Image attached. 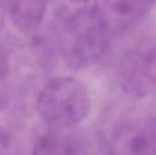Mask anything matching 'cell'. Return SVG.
<instances>
[{
	"label": "cell",
	"instance_id": "obj_1",
	"mask_svg": "<svg viewBox=\"0 0 156 155\" xmlns=\"http://www.w3.org/2000/svg\"><path fill=\"white\" fill-rule=\"evenodd\" d=\"M59 21L61 54L69 69H85L102 58L110 34L93 3Z\"/></svg>",
	"mask_w": 156,
	"mask_h": 155
},
{
	"label": "cell",
	"instance_id": "obj_2",
	"mask_svg": "<svg viewBox=\"0 0 156 155\" xmlns=\"http://www.w3.org/2000/svg\"><path fill=\"white\" fill-rule=\"evenodd\" d=\"M91 100L87 87L73 77L51 79L38 93L36 109L48 125L67 129L80 123L90 113Z\"/></svg>",
	"mask_w": 156,
	"mask_h": 155
},
{
	"label": "cell",
	"instance_id": "obj_3",
	"mask_svg": "<svg viewBox=\"0 0 156 155\" xmlns=\"http://www.w3.org/2000/svg\"><path fill=\"white\" fill-rule=\"evenodd\" d=\"M155 47L154 40L144 41L129 50L118 68V81L128 97L142 100L155 87Z\"/></svg>",
	"mask_w": 156,
	"mask_h": 155
},
{
	"label": "cell",
	"instance_id": "obj_4",
	"mask_svg": "<svg viewBox=\"0 0 156 155\" xmlns=\"http://www.w3.org/2000/svg\"><path fill=\"white\" fill-rule=\"evenodd\" d=\"M155 150L154 117L126 121L113 132L111 155H155Z\"/></svg>",
	"mask_w": 156,
	"mask_h": 155
},
{
	"label": "cell",
	"instance_id": "obj_5",
	"mask_svg": "<svg viewBox=\"0 0 156 155\" xmlns=\"http://www.w3.org/2000/svg\"><path fill=\"white\" fill-rule=\"evenodd\" d=\"M93 5L111 36L127 31L142 21L154 0H94Z\"/></svg>",
	"mask_w": 156,
	"mask_h": 155
},
{
	"label": "cell",
	"instance_id": "obj_6",
	"mask_svg": "<svg viewBox=\"0 0 156 155\" xmlns=\"http://www.w3.org/2000/svg\"><path fill=\"white\" fill-rule=\"evenodd\" d=\"M48 0H6V10L14 26L22 32L35 29L43 20Z\"/></svg>",
	"mask_w": 156,
	"mask_h": 155
},
{
	"label": "cell",
	"instance_id": "obj_7",
	"mask_svg": "<svg viewBox=\"0 0 156 155\" xmlns=\"http://www.w3.org/2000/svg\"><path fill=\"white\" fill-rule=\"evenodd\" d=\"M32 155H80V147L71 135L48 132L37 140Z\"/></svg>",
	"mask_w": 156,
	"mask_h": 155
},
{
	"label": "cell",
	"instance_id": "obj_8",
	"mask_svg": "<svg viewBox=\"0 0 156 155\" xmlns=\"http://www.w3.org/2000/svg\"><path fill=\"white\" fill-rule=\"evenodd\" d=\"M52 3L58 19L91 5L90 0H52Z\"/></svg>",
	"mask_w": 156,
	"mask_h": 155
},
{
	"label": "cell",
	"instance_id": "obj_9",
	"mask_svg": "<svg viewBox=\"0 0 156 155\" xmlns=\"http://www.w3.org/2000/svg\"><path fill=\"white\" fill-rule=\"evenodd\" d=\"M0 155H20L15 141L0 128Z\"/></svg>",
	"mask_w": 156,
	"mask_h": 155
},
{
	"label": "cell",
	"instance_id": "obj_10",
	"mask_svg": "<svg viewBox=\"0 0 156 155\" xmlns=\"http://www.w3.org/2000/svg\"><path fill=\"white\" fill-rule=\"evenodd\" d=\"M8 67H9L8 56L0 40V79H5V77L8 71Z\"/></svg>",
	"mask_w": 156,
	"mask_h": 155
},
{
	"label": "cell",
	"instance_id": "obj_11",
	"mask_svg": "<svg viewBox=\"0 0 156 155\" xmlns=\"http://www.w3.org/2000/svg\"><path fill=\"white\" fill-rule=\"evenodd\" d=\"M4 81L5 79H0V111L7 102V90Z\"/></svg>",
	"mask_w": 156,
	"mask_h": 155
},
{
	"label": "cell",
	"instance_id": "obj_12",
	"mask_svg": "<svg viewBox=\"0 0 156 155\" xmlns=\"http://www.w3.org/2000/svg\"><path fill=\"white\" fill-rule=\"evenodd\" d=\"M5 11H6V0H0V29L4 23Z\"/></svg>",
	"mask_w": 156,
	"mask_h": 155
}]
</instances>
